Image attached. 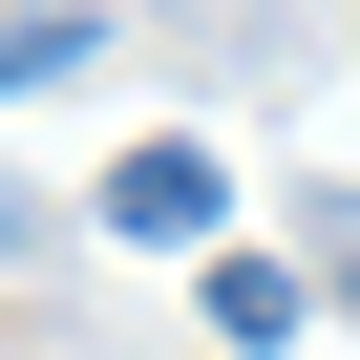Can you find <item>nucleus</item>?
<instances>
[{
  "label": "nucleus",
  "mask_w": 360,
  "mask_h": 360,
  "mask_svg": "<svg viewBox=\"0 0 360 360\" xmlns=\"http://www.w3.org/2000/svg\"><path fill=\"white\" fill-rule=\"evenodd\" d=\"M297 276H318V297L360 318V191H318V212H297Z\"/></svg>",
  "instance_id": "obj_4"
},
{
  "label": "nucleus",
  "mask_w": 360,
  "mask_h": 360,
  "mask_svg": "<svg viewBox=\"0 0 360 360\" xmlns=\"http://www.w3.org/2000/svg\"><path fill=\"white\" fill-rule=\"evenodd\" d=\"M106 233H127V255H191V233H212V148H127V169H106Z\"/></svg>",
  "instance_id": "obj_1"
},
{
  "label": "nucleus",
  "mask_w": 360,
  "mask_h": 360,
  "mask_svg": "<svg viewBox=\"0 0 360 360\" xmlns=\"http://www.w3.org/2000/svg\"><path fill=\"white\" fill-rule=\"evenodd\" d=\"M297 318H318V276H297V255H212V339H233V360H276Z\"/></svg>",
  "instance_id": "obj_2"
},
{
  "label": "nucleus",
  "mask_w": 360,
  "mask_h": 360,
  "mask_svg": "<svg viewBox=\"0 0 360 360\" xmlns=\"http://www.w3.org/2000/svg\"><path fill=\"white\" fill-rule=\"evenodd\" d=\"M85 43H106L85 0H22V22H0V106H43V85H85Z\"/></svg>",
  "instance_id": "obj_3"
}]
</instances>
